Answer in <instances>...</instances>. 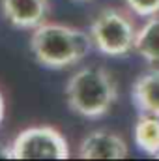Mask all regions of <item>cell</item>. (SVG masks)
Here are the masks:
<instances>
[{
    "label": "cell",
    "mask_w": 159,
    "mask_h": 161,
    "mask_svg": "<svg viewBox=\"0 0 159 161\" xmlns=\"http://www.w3.org/2000/svg\"><path fill=\"white\" fill-rule=\"evenodd\" d=\"M131 97L139 113L159 116V69L152 68L150 71L139 75L133 82Z\"/></svg>",
    "instance_id": "7"
},
{
    "label": "cell",
    "mask_w": 159,
    "mask_h": 161,
    "mask_svg": "<svg viewBox=\"0 0 159 161\" xmlns=\"http://www.w3.org/2000/svg\"><path fill=\"white\" fill-rule=\"evenodd\" d=\"M6 21L21 30H34L47 21L51 4L49 0H0Z\"/></svg>",
    "instance_id": "5"
},
{
    "label": "cell",
    "mask_w": 159,
    "mask_h": 161,
    "mask_svg": "<svg viewBox=\"0 0 159 161\" xmlns=\"http://www.w3.org/2000/svg\"><path fill=\"white\" fill-rule=\"evenodd\" d=\"M92 47L88 32L62 23L45 21L32 30L30 36V51L34 58L49 69L77 66Z\"/></svg>",
    "instance_id": "1"
},
{
    "label": "cell",
    "mask_w": 159,
    "mask_h": 161,
    "mask_svg": "<svg viewBox=\"0 0 159 161\" xmlns=\"http://www.w3.org/2000/svg\"><path fill=\"white\" fill-rule=\"evenodd\" d=\"M118 88L105 68L86 66L75 71L66 84L68 107L88 120L103 118L116 103Z\"/></svg>",
    "instance_id": "2"
},
{
    "label": "cell",
    "mask_w": 159,
    "mask_h": 161,
    "mask_svg": "<svg viewBox=\"0 0 159 161\" xmlns=\"http://www.w3.org/2000/svg\"><path fill=\"white\" fill-rule=\"evenodd\" d=\"M137 25L133 17L120 8H103L90 23L92 45L105 56L120 58L135 51Z\"/></svg>",
    "instance_id": "3"
},
{
    "label": "cell",
    "mask_w": 159,
    "mask_h": 161,
    "mask_svg": "<svg viewBox=\"0 0 159 161\" xmlns=\"http://www.w3.org/2000/svg\"><path fill=\"white\" fill-rule=\"evenodd\" d=\"M127 9L139 17L150 19L154 15H159V0H123Z\"/></svg>",
    "instance_id": "10"
},
{
    "label": "cell",
    "mask_w": 159,
    "mask_h": 161,
    "mask_svg": "<svg viewBox=\"0 0 159 161\" xmlns=\"http://www.w3.org/2000/svg\"><path fill=\"white\" fill-rule=\"evenodd\" d=\"M9 146L13 159H68L71 154L66 137L52 125H30Z\"/></svg>",
    "instance_id": "4"
},
{
    "label": "cell",
    "mask_w": 159,
    "mask_h": 161,
    "mask_svg": "<svg viewBox=\"0 0 159 161\" xmlns=\"http://www.w3.org/2000/svg\"><path fill=\"white\" fill-rule=\"evenodd\" d=\"M0 158H11V146L0 144Z\"/></svg>",
    "instance_id": "11"
},
{
    "label": "cell",
    "mask_w": 159,
    "mask_h": 161,
    "mask_svg": "<svg viewBox=\"0 0 159 161\" xmlns=\"http://www.w3.org/2000/svg\"><path fill=\"white\" fill-rule=\"evenodd\" d=\"M4 114H6V101H4V96L0 92V124L4 122Z\"/></svg>",
    "instance_id": "12"
},
{
    "label": "cell",
    "mask_w": 159,
    "mask_h": 161,
    "mask_svg": "<svg viewBox=\"0 0 159 161\" xmlns=\"http://www.w3.org/2000/svg\"><path fill=\"white\" fill-rule=\"evenodd\" d=\"M133 139L137 148L146 156H159V116L140 113L135 129Z\"/></svg>",
    "instance_id": "9"
},
{
    "label": "cell",
    "mask_w": 159,
    "mask_h": 161,
    "mask_svg": "<svg viewBox=\"0 0 159 161\" xmlns=\"http://www.w3.org/2000/svg\"><path fill=\"white\" fill-rule=\"evenodd\" d=\"M135 51L150 68L159 69V15L150 17L139 28Z\"/></svg>",
    "instance_id": "8"
},
{
    "label": "cell",
    "mask_w": 159,
    "mask_h": 161,
    "mask_svg": "<svg viewBox=\"0 0 159 161\" xmlns=\"http://www.w3.org/2000/svg\"><path fill=\"white\" fill-rule=\"evenodd\" d=\"M77 154L82 159H123L129 150L120 135L97 129L80 141Z\"/></svg>",
    "instance_id": "6"
},
{
    "label": "cell",
    "mask_w": 159,
    "mask_h": 161,
    "mask_svg": "<svg viewBox=\"0 0 159 161\" xmlns=\"http://www.w3.org/2000/svg\"><path fill=\"white\" fill-rule=\"evenodd\" d=\"M79 2H88V0H79Z\"/></svg>",
    "instance_id": "13"
}]
</instances>
